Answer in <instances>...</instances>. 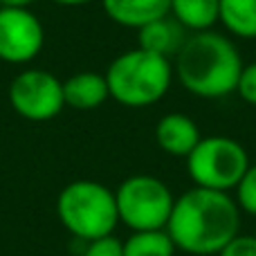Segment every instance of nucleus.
<instances>
[{
	"label": "nucleus",
	"instance_id": "f03ea898",
	"mask_svg": "<svg viewBox=\"0 0 256 256\" xmlns=\"http://www.w3.org/2000/svg\"><path fill=\"white\" fill-rule=\"evenodd\" d=\"M243 58L232 38L220 32H196L189 34L176 54L173 76L200 99H220L236 92Z\"/></svg>",
	"mask_w": 256,
	"mask_h": 256
},
{
	"label": "nucleus",
	"instance_id": "f8f14e48",
	"mask_svg": "<svg viewBox=\"0 0 256 256\" xmlns=\"http://www.w3.org/2000/svg\"><path fill=\"white\" fill-rule=\"evenodd\" d=\"M108 97L110 92H108L106 76L99 72H76L70 79L63 81L66 106L74 108V110H94Z\"/></svg>",
	"mask_w": 256,
	"mask_h": 256
},
{
	"label": "nucleus",
	"instance_id": "4468645a",
	"mask_svg": "<svg viewBox=\"0 0 256 256\" xmlns=\"http://www.w3.org/2000/svg\"><path fill=\"white\" fill-rule=\"evenodd\" d=\"M218 22L227 34L243 40L256 38V0H220Z\"/></svg>",
	"mask_w": 256,
	"mask_h": 256
},
{
	"label": "nucleus",
	"instance_id": "ddd939ff",
	"mask_svg": "<svg viewBox=\"0 0 256 256\" xmlns=\"http://www.w3.org/2000/svg\"><path fill=\"white\" fill-rule=\"evenodd\" d=\"M168 14L191 34L207 32L218 22L220 0H171Z\"/></svg>",
	"mask_w": 256,
	"mask_h": 256
},
{
	"label": "nucleus",
	"instance_id": "4be33fe9",
	"mask_svg": "<svg viewBox=\"0 0 256 256\" xmlns=\"http://www.w3.org/2000/svg\"><path fill=\"white\" fill-rule=\"evenodd\" d=\"M254 236H256V225H254Z\"/></svg>",
	"mask_w": 256,
	"mask_h": 256
},
{
	"label": "nucleus",
	"instance_id": "0eeeda50",
	"mask_svg": "<svg viewBox=\"0 0 256 256\" xmlns=\"http://www.w3.org/2000/svg\"><path fill=\"white\" fill-rule=\"evenodd\" d=\"M9 104L30 122H50L66 108L63 81L48 70H25L9 86Z\"/></svg>",
	"mask_w": 256,
	"mask_h": 256
},
{
	"label": "nucleus",
	"instance_id": "f257e3e1",
	"mask_svg": "<svg viewBox=\"0 0 256 256\" xmlns=\"http://www.w3.org/2000/svg\"><path fill=\"white\" fill-rule=\"evenodd\" d=\"M166 232L182 252L212 256L240 232V209L227 191L194 186L176 198Z\"/></svg>",
	"mask_w": 256,
	"mask_h": 256
},
{
	"label": "nucleus",
	"instance_id": "9d476101",
	"mask_svg": "<svg viewBox=\"0 0 256 256\" xmlns=\"http://www.w3.org/2000/svg\"><path fill=\"white\" fill-rule=\"evenodd\" d=\"M186 30L176 20V18L168 14L164 18H158V20L148 22V25L140 27L137 30V48L146 50V52H153L158 56L164 58H176V54L182 50L186 40Z\"/></svg>",
	"mask_w": 256,
	"mask_h": 256
},
{
	"label": "nucleus",
	"instance_id": "2eb2a0df",
	"mask_svg": "<svg viewBox=\"0 0 256 256\" xmlns=\"http://www.w3.org/2000/svg\"><path fill=\"white\" fill-rule=\"evenodd\" d=\"M178 248L166 230L132 232L124 240V256H176Z\"/></svg>",
	"mask_w": 256,
	"mask_h": 256
},
{
	"label": "nucleus",
	"instance_id": "a211bd4d",
	"mask_svg": "<svg viewBox=\"0 0 256 256\" xmlns=\"http://www.w3.org/2000/svg\"><path fill=\"white\" fill-rule=\"evenodd\" d=\"M236 94L250 106H256V61L250 66H243L236 84Z\"/></svg>",
	"mask_w": 256,
	"mask_h": 256
},
{
	"label": "nucleus",
	"instance_id": "412c9836",
	"mask_svg": "<svg viewBox=\"0 0 256 256\" xmlns=\"http://www.w3.org/2000/svg\"><path fill=\"white\" fill-rule=\"evenodd\" d=\"M52 2L61 4V7H81V4H88L92 0H52Z\"/></svg>",
	"mask_w": 256,
	"mask_h": 256
},
{
	"label": "nucleus",
	"instance_id": "9b49d317",
	"mask_svg": "<svg viewBox=\"0 0 256 256\" xmlns=\"http://www.w3.org/2000/svg\"><path fill=\"white\" fill-rule=\"evenodd\" d=\"M102 7L112 22L128 30H140L168 16L171 0H102Z\"/></svg>",
	"mask_w": 256,
	"mask_h": 256
},
{
	"label": "nucleus",
	"instance_id": "aec40b11",
	"mask_svg": "<svg viewBox=\"0 0 256 256\" xmlns=\"http://www.w3.org/2000/svg\"><path fill=\"white\" fill-rule=\"evenodd\" d=\"M34 0H0V7H30Z\"/></svg>",
	"mask_w": 256,
	"mask_h": 256
},
{
	"label": "nucleus",
	"instance_id": "7ed1b4c3",
	"mask_svg": "<svg viewBox=\"0 0 256 256\" xmlns=\"http://www.w3.org/2000/svg\"><path fill=\"white\" fill-rule=\"evenodd\" d=\"M108 92L126 108H146L164 99L173 84V66L168 58L142 48L115 56L106 70Z\"/></svg>",
	"mask_w": 256,
	"mask_h": 256
},
{
	"label": "nucleus",
	"instance_id": "20e7f679",
	"mask_svg": "<svg viewBox=\"0 0 256 256\" xmlns=\"http://www.w3.org/2000/svg\"><path fill=\"white\" fill-rule=\"evenodd\" d=\"M56 214L61 225L86 243L110 236L120 222L115 191L97 180H74L63 186L56 198Z\"/></svg>",
	"mask_w": 256,
	"mask_h": 256
},
{
	"label": "nucleus",
	"instance_id": "6e6552de",
	"mask_svg": "<svg viewBox=\"0 0 256 256\" xmlns=\"http://www.w3.org/2000/svg\"><path fill=\"white\" fill-rule=\"evenodd\" d=\"M45 30L30 7H0V61L22 66L38 56Z\"/></svg>",
	"mask_w": 256,
	"mask_h": 256
},
{
	"label": "nucleus",
	"instance_id": "39448f33",
	"mask_svg": "<svg viewBox=\"0 0 256 256\" xmlns=\"http://www.w3.org/2000/svg\"><path fill=\"white\" fill-rule=\"evenodd\" d=\"M250 155L240 142L225 135H209L186 155V171L194 186L214 191L236 189L250 166Z\"/></svg>",
	"mask_w": 256,
	"mask_h": 256
},
{
	"label": "nucleus",
	"instance_id": "f3484780",
	"mask_svg": "<svg viewBox=\"0 0 256 256\" xmlns=\"http://www.w3.org/2000/svg\"><path fill=\"white\" fill-rule=\"evenodd\" d=\"M81 256H124V243L115 236H102V238L88 240Z\"/></svg>",
	"mask_w": 256,
	"mask_h": 256
},
{
	"label": "nucleus",
	"instance_id": "423d86ee",
	"mask_svg": "<svg viewBox=\"0 0 256 256\" xmlns=\"http://www.w3.org/2000/svg\"><path fill=\"white\" fill-rule=\"evenodd\" d=\"M115 202L120 222H124L130 232L166 230L176 196L160 178L140 173L126 178L117 186Z\"/></svg>",
	"mask_w": 256,
	"mask_h": 256
},
{
	"label": "nucleus",
	"instance_id": "1a4fd4ad",
	"mask_svg": "<svg viewBox=\"0 0 256 256\" xmlns=\"http://www.w3.org/2000/svg\"><path fill=\"white\" fill-rule=\"evenodd\" d=\"M200 140L202 135H200L198 124L182 112H168V115L160 117L158 126H155L158 146L173 158H186Z\"/></svg>",
	"mask_w": 256,
	"mask_h": 256
},
{
	"label": "nucleus",
	"instance_id": "6ab92c4d",
	"mask_svg": "<svg viewBox=\"0 0 256 256\" xmlns=\"http://www.w3.org/2000/svg\"><path fill=\"white\" fill-rule=\"evenodd\" d=\"M218 256H256V236L254 234H236Z\"/></svg>",
	"mask_w": 256,
	"mask_h": 256
},
{
	"label": "nucleus",
	"instance_id": "dca6fc26",
	"mask_svg": "<svg viewBox=\"0 0 256 256\" xmlns=\"http://www.w3.org/2000/svg\"><path fill=\"white\" fill-rule=\"evenodd\" d=\"M236 204L240 212L256 216V164H250L245 176L236 186Z\"/></svg>",
	"mask_w": 256,
	"mask_h": 256
}]
</instances>
